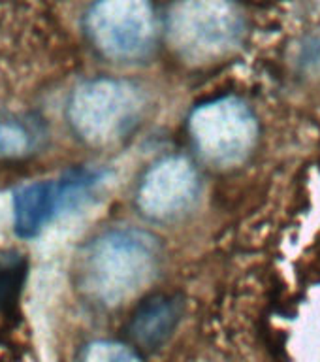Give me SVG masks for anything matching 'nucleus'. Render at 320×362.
<instances>
[{"instance_id": "1", "label": "nucleus", "mask_w": 320, "mask_h": 362, "mask_svg": "<svg viewBox=\"0 0 320 362\" xmlns=\"http://www.w3.org/2000/svg\"><path fill=\"white\" fill-rule=\"evenodd\" d=\"M160 262L157 238L140 228H112L85 247L79 287L95 304L113 308L151 281Z\"/></svg>"}, {"instance_id": "2", "label": "nucleus", "mask_w": 320, "mask_h": 362, "mask_svg": "<svg viewBox=\"0 0 320 362\" xmlns=\"http://www.w3.org/2000/svg\"><path fill=\"white\" fill-rule=\"evenodd\" d=\"M143 95L134 83L117 78H93L73 89L66 106L68 124L87 146L106 147L134 129Z\"/></svg>"}, {"instance_id": "3", "label": "nucleus", "mask_w": 320, "mask_h": 362, "mask_svg": "<svg viewBox=\"0 0 320 362\" xmlns=\"http://www.w3.org/2000/svg\"><path fill=\"white\" fill-rule=\"evenodd\" d=\"M243 33L245 17L234 0H177L168 16L170 44L196 64L230 55Z\"/></svg>"}, {"instance_id": "4", "label": "nucleus", "mask_w": 320, "mask_h": 362, "mask_svg": "<svg viewBox=\"0 0 320 362\" xmlns=\"http://www.w3.org/2000/svg\"><path fill=\"white\" fill-rule=\"evenodd\" d=\"M189 129L200 155L219 166L243 163L259 140V121L254 113L234 96L200 104L192 112Z\"/></svg>"}, {"instance_id": "5", "label": "nucleus", "mask_w": 320, "mask_h": 362, "mask_svg": "<svg viewBox=\"0 0 320 362\" xmlns=\"http://www.w3.org/2000/svg\"><path fill=\"white\" fill-rule=\"evenodd\" d=\"M85 30L90 44L113 61H136L149 53L157 25L149 0H93Z\"/></svg>"}, {"instance_id": "6", "label": "nucleus", "mask_w": 320, "mask_h": 362, "mask_svg": "<svg viewBox=\"0 0 320 362\" xmlns=\"http://www.w3.org/2000/svg\"><path fill=\"white\" fill-rule=\"evenodd\" d=\"M106 177V170L81 166L57 180L21 187L13 194V230L19 238L38 236L59 215L83 206Z\"/></svg>"}, {"instance_id": "7", "label": "nucleus", "mask_w": 320, "mask_h": 362, "mask_svg": "<svg viewBox=\"0 0 320 362\" xmlns=\"http://www.w3.org/2000/svg\"><path fill=\"white\" fill-rule=\"evenodd\" d=\"M198 185L196 170L186 158L166 157L143 175L138 189V206L149 219H175L194 204Z\"/></svg>"}, {"instance_id": "8", "label": "nucleus", "mask_w": 320, "mask_h": 362, "mask_svg": "<svg viewBox=\"0 0 320 362\" xmlns=\"http://www.w3.org/2000/svg\"><path fill=\"white\" fill-rule=\"evenodd\" d=\"M183 317V296L175 293H155L138 304L129 321V338L146 351L160 349L179 327Z\"/></svg>"}, {"instance_id": "9", "label": "nucleus", "mask_w": 320, "mask_h": 362, "mask_svg": "<svg viewBox=\"0 0 320 362\" xmlns=\"http://www.w3.org/2000/svg\"><path fill=\"white\" fill-rule=\"evenodd\" d=\"M27 257L16 249L0 253V315H13L27 281Z\"/></svg>"}, {"instance_id": "10", "label": "nucleus", "mask_w": 320, "mask_h": 362, "mask_svg": "<svg viewBox=\"0 0 320 362\" xmlns=\"http://www.w3.org/2000/svg\"><path fill=\"white\" fill-rule=\"evenodd\" d=\"M38 147V132L16 115L0 113V160H21Z\"/></svg>"}, {"instance_id": "11", "label": "nucleus", "mask_w": 320, "mask_h": 362, "mask_svg": "<svg viewBox=\"0 0 320 362\" xmlns=\"http://www.w3.org/2000/svg\"><path fill=\"white\" fill-rule=\"evenodd\" d=\"M78 362H143L140 353L129 344L115 339H96L83 347Z\"/></svg>"}]
</instances>
